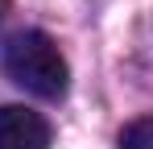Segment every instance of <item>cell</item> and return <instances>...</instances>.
<instances>
[{"label": "cell", "instance_id": "1", "mask_svg": "<svg viewBox=\"0 0 153 149\" xmlns=\"http://www.w3.org/2000/svg\"><path fill=\"white\" fill-rule=\"evenodd\" d=\"M4 74L42 99H62L71 83V66H66L62 50L42 29H25L4 46Z\"/></svg>", "mask_w": 153, "mask_h": 149}, {"label": "cell", "instance_id": "2", "mask_svg": "<svg viewBox=\"0 0 153 149\" xmlns=\"http://www.w3.org/2000/svg\"><path fill=\"white\" fill-rule=\"evenodd\" d=\"M0 149H50V124L25 104H0Z\"/></svg>", "mask_w": 153, "mask_h": 149}, {"label": "cell", "instance_id": "3", "mask_svg": "<svg viewBox=\"0 0 153 149\" xmlns=\"http://www.w3.org/2000/svg\"><path fill=\"white\" fill-rule=\"evenodd\" d=\"M120 149H153V116H137L120 128Z\"/></svg>", "mask_w": 153, "mask_h": 149}]
</instances>
